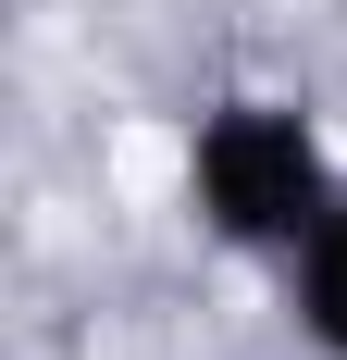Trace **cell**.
<instances>
[{
    "instance_id": "1",
    "label": "cell",
    "mask_w": 347,
    "mask_h": 360,
    "mask_svg": "<svg viewBox=\"0 0 347 360\" xmlns=\"http://www.w3.org/2000/svg\"><path fill=\"white\" fill-rule=\"evenodd\" d=\"M335 149H322V112L285 100V87H236L186 124V212H199L211 249L236 261H298L322 212H335Z\"/></svg>"
},
{
    "instance_id": "2",
    "label": "cell",
    "mask_w": 347,
    "mask_h": 360,
    "mask_svg": "<svg viewBox=\"0 0 347 360\" xmlns=\"http://www.w3.org/2000/svg\"><path fill=\"white\" fill-rule=\"evenodd\" d=\"M285 323L310 335L322 360H347V199L298 236V261H285Z\"/></svg>"
}]
</instances>
